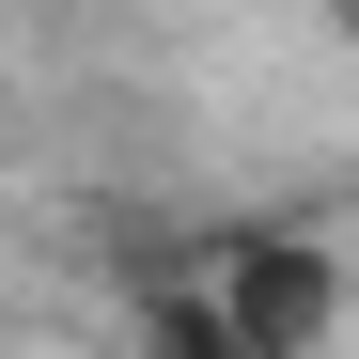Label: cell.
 <instances>
[{
    "mask_svg": "<svg viewBox=\"0 0 359 359\" xmlns=\"http://www.w3.org/2000/svg\"><path fill=\"white\" fill-rule=\"evenodd\" d=\"M156 359H250V344H234L219 328V297H156V328H141Z\"/></svg>",
    "mask_w": 359,
    "mask_h": 359,
    "instance_id": "2",
    "label": "cell"
},
{
    "mask_svg": "<svg viewBox=\"0 0 359 359\" xmlns=\"http://www.w3.org/2000/svg\"><path fill=\"white\" fill-rule=\"evenodd\" d=\"M219 328L234 344H250V359H313L328 344V313H344V297H328V266L313 250H281V234H250V250H219Z\"/></svg>",
    "mask_w": 359,
    "mask_h": 359,
    "instance_id": "1",
    "label": "cell"
},
{
    "mask_svg": "<svg viewBox=\"0 0 359 359\" xmlns=\"http://www.w3.org/2000/svg\"><path fill=\"white\" fill-rule=\"evenodd\" d=\"M328 16H344V32H359V0H328Z\"/></svg>",
    "mask_w": 359,
    "mask_h": 359,
    "instance_id": "3",
    "label": "cell"
}]
</instances>
